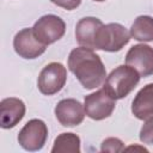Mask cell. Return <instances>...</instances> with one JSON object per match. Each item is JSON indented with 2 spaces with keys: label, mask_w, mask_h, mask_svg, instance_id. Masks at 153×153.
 <instances>
[{
  "label": "cell",
  "mask_w": 153,
  "mask_h": 153,
  "mask_svg": "<svg viewBox=\"0 0 153 153\" xmlns=\"http://www.w3.org/2000/svg\"><path fill=\"white\" fill-rule=\"evenodd\" d=\"M54 5L59 6V7H62L65 10H68V11H72L74 8H76L81 0H50Z\"/></svg>",
  "instance_id": "18"
},
{
  "label": "cell",
  "mask_w": 153,
  "mask_h": 153,
  "mask_svg": "<svg viewBox=\"0 0 153 153\" xmlns=\"http://www.w3.org/2000/svg\"><path fill=\"white\" fill-rule=\"evenodd\" d=\"M48 137L47 124L38 118H32L25 123L18 134L19 145L26 151H38L41 149Z\"/></svg>",
  "instance_id": "6"
},
{
  "label": "cell",
  "mask_w": 153,
  "mask_h": 153,
  "mask_svg": "<svg viewBox=\"0 0 153 153\" xmlns=\"http://www.w3.org/2000/svg\"><path fill=\"white\" fill-rule=\"evenodd\" d=\"M140 141L143 143H153V117L146 120L140 129Z\"/></svg>",
  "instance_id": "16"
},
{
  "label": "cell",
  "mask_w": 153,
  "mask_h": 153,
  "mask_svg": "<svg viewBox=\"0 0 153 153\" xmlns=\"http://www.w3.org/2000/svg\"><path fill=\"white\" fill-rule=\"evenodd\" d=\"M115 106V99L104 88L86 96L84 99L85 114L94 121H100L111 116Z\"/></svg>",
  "instance_id": "7"
},
{
  "label": "cell",
  "mask_w": 153,
  "mask_h": 153,
  "mask_svg": "<svg viewBox=\"0 0 153 153\" xmlns=\"http://www.w3.org/2000/svg\"><path fill=\"white\" fill-rule=\"evenodd\" d=\"M32 31L41 43L49 45L62 38L66 31V24L59 16L45 14L33 24Z\"/></svg>",
  "instance_id": "5"
},
{
  "label": "cell",
  "mask_w": 153,
  "mask_h": 153,
  "mask_svg": "<svg viewBox=\"0 0 153 153\" xmlns=\"http://www.w3.org/2000/svg\"><path fill=\"white\" fill-rule=\"evenodd\" d=\"M126 65L133 67L141 76L153 74V48L147 44L133 45L126 55Z\"/></svg>",
  "instance_id": "9"
},
{
  "label": "cell",
  "mask_w": 153,
  "mask_h": 153,
  "mask_svg": "<svg viewBox=\"0 0 153 153\" xmlns=\"http://www.w3.org/2000/svg\"><path fill=\"white\" fill-rule=\"evenodd\" d=\"M93 1H97V2H102V1H105V0H93Z\"/></svg>",
  "instance_id": "20"
},
{
  "label": "cell",
  "mask_w": 153,
  "mask_h": 153,
  "mask_svg": "<svg viewBox=\"0 0 153 153\" xmlns=\"http://www.w3.org/2000/svg\"><path fill=\"white\" fill-rule=\"evenodd\" d=\"M13 48L20 57L31 60L42 55L45 51L47 45L41 43L36 38L32 27L31 29L26 27L16 33L13 38Z\"/></svg>",
  "instance_id": "8"
},
{
  "label": "cell",
  "mask_w": 153,
  "mask_h": 153,
  "mask_svg": "<svg viewBox=\"0 0 153 153\" xmlns=\"http://www.w3.org/2000/svg\"><path fill=\"white\" fill-rule=\"evenodd\" d=\"M102 25H103L102 20L96 17L81 18L75 25V38L79 45L93 50L96 36Z\"/></svg>",
  "instance_id": "12"
},
{
  "label": "cell",
  "mask_w": 153,
  "mask_h": 153,
  "mask_svg": "<svg viewBox=\"0 0 153 153\" xmlns=\"http://www.w3.org/2000/svg\"><path fill=\"white\" fill-rule=\"evenodd\" d=\"M133 115L141 121L153 117V82L143 86L131 103Z\"/></svg>",
  "instance_id": "13"
},
{
  "label": "cell",
  "mask_w": 153,
  "mask_h": 153,
  "mask_svg": "<svg viewBox=\"0 0 153 153\" xmlns=\"http://www.w3.org/2000/svg\"><path fill=\"white\" fill-rule=\"evenodd\" d=\"M53 153H79L80 152V137L74 133L60 134L51 148Z\"/></svg>",
  "instance_id": "15"
},
{
  "label": "cell",
  "mask_w": 153,
  "mask_h": 153,
  "mask_svg": "<svg viewBox=\"0 0 153 153\" xmlns=\"http://www.w3.org/2000/svg\"><path fill=\"white\" fill-rule=\"evenodd\" d=\"M140 74L128 65H121L112 69L104 81L103 88L116 100L127 97L139 84Z\"/></svg>",
  "instance_id": "2"
},
{
  "label": "cell",
  "mask_w": 153,
  "mask_h": 153,
  "mask_svg": "<svg viewBox=\"0 0 153 153\" xmlns=\"http://www.w3.org/2000/svg\"><path fill=\"white\" fill-rule=\"evenodd\" d=\"M130 39V33L128 30L118 23L103 24L96 36L94 49L104 51H120Z\"/></svg>",
  "instance_id": "3"
},
{
  "label": "cell",
  "mask_w": 153,
  "mask_h": 153,
  "mask_svg": "<svg viewBox=\"0 0 153 153\" xmlns=\"http://www.w3.org/2000/svg\"><path fill=\"white\" fill-rule=\"evenodd\" d=\"M124 149L123 142L117 137H108L102 142L100 151L103 152H121Z\"/></svg>",
  "instance_id": "17"
},
{
  "label": "cell",
  "mask_w": 153,
  "mask_h": 153,
  "mask_svg": "<svg viewBox=\"0 0 153 153\" xmlns=\"http://www.w3.org/2000/svg\"><path fill=\"white\" fill-rule=\"evenodd\" d=\"M54 111L56 120L63 127H75L80 124L86 115L84 105L74 98H66L60 100L56 104Z\"/></svg>",
  "instance_id": "10"
},
{
  "label": "cell",
  "mask_w": 153,
  "mask_h": 153,
  "mask_svg": "<svg viewBox=\"0 0 153 153\" xmlns=\"http://www.w3.org/2000/svg\"><path fill=\"white\" fill-rule=\"evenodd\" d=\"M126 149H141V151H146L143 147H135V146H130V147H128Z\"/></svg>",
  "instance_id": "19"
},
{
  "label": "cell",
  "mask_w": 153,
  "mask_h": 153,
  "mask_svg": "<svg viewBox=\"0 0 153 153\" xmlns=\"http://www.w3.org/2000/svg\"><path fill=\"white\" fill-rule=\"evenodd\" d=\"M66 80V67L60 62H50L41 71L37 80V86L41 93L45 96H53L62 90Z\"/></svg>",
  "instance_id": "4"
},
{
  "label": "cell",
  "mask_w": 153,
  "mask_h": 153,
  "mask_svg": "<svg viewBox=\"0 0 153 153\" xmlns=\"http://www.w3.org/2000/svg\"><path fill=\"white\" fill-rule=\"evenodd\" d=\"M130 37L140 42H152L153 41V18L151 16H139L131 27Z\"/></svg>",
  "instance_id": "14"
},
{
  "label": "cell",
  "mask_w": 153,
  "mask_h": 153,
  "mask_svg": "<svg viewBox=\"0 0 153 153\" xmlns=\"http://www.w3.org/2000/svg\"><path fill=\"white\" fill-rule=\"evenodd\" d=\"M68 68L86 90L99 87L106 79V71L100 56L90 48H74L68 56Z\"/></svg>",
  "instance_id": "1"
},
{
  "label": "cell",
  "mask_w": 153,
  "mask_h": 153,
  "mask_svg": "<svg viewBox=\"0 0 153 153\" xmlns=\"http://www.w3.org/2000/svg\"><path fill=\"white\" fill-rule=\"evenodd\" d=\"M25 115V104L22 99L10 97L0 103V126L4 129L16 127Z\"/></svg>",
  "instance_id": "11"
}]
</instances>
